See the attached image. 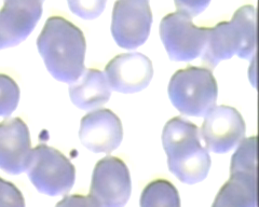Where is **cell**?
<instances>
[{
  "mask_svg": "<svg viewBox=\"0 0 259 207\" xmlns=\"http://www.w3.org/2000/svg\"><path fill=\"white\" fill-rule=\"evenodd\" d=\"M256 52V11L250 5L234 12L230 22H221L207 29V39L201 59L215 67L233 55L250 60Z\"/></svg>",
  "mask_w": 259,
  "mask_h": 207,
  "instance_id": "obj_3",
  "label": "cell"
},
{
  "mask_svg": "<svg viewBox=\"0 0 259 207\" xmlns=\"http://www.w3.org/2000/svg\"><path fill=\"white\" fill-rule=\"evenodd\" d=\"M152 24L149 0H117L112 10L111 35L125 50H134L147 40Z\"/></svg>",
  "mask_w": 259,
  "mask_h": 207,
  "instance_id": "obj_7",
  "label": "cell"
},
{
  "mask_svg": "<svg viewBox=\"0 0 259 207\" xmlns=\"http://www.w3.org/2000/svg\"><path fill=\"white\" fill-rule=\"evenodd\" d=\"M107 0H67L69 10L83 20L99 18L105 10Z\"/></svg>",
  "mask_w": 259,
  "mask_h": 207,
  "instance_id": "obj_18",
  "label": "cell"
},
{
  "mask_svg": "<svg viewBox=\"0 0 259 207\" xmlns=\"http://www.w3.org/2000/svg\"><path fill=\"white\" fill-rule=\"evenodd\" d=\"M245 122L236 108L217 106L206 114L200 135L207 151L227 153L245 138Z\"/></svg>",
  "mask_w": 259,
  "mask_h": 207,
  "instance_id": "obj_9",
  "label": "cell"
},
{
  "mask_svg": "<svg viewBox=\"0 0 259 207\" xmlns=\"http://www.w3.org/2000/svg\"><path fill=\"white\" fill-rule=\"evenodd\" d=\"M37 47L48 71L58 81L72 83L83 74L85 38L66 19L49 18L37 39Z\"/></svg>",
  "mask_w": 259,
  "mask_h": 207,
  "instance_id": "obj_1",
  "label": "cell"
},
{
  "mask_svg": "<svg viewBox=\"0 0 259 207\" xmlns=\"http://www.w3.org/2000/svg\"><path fill=\"white\" fill-rule=\"evenodd\" d=\"M40 0H0V50L20 44L42 15Z\"/></svg>",
  "mask_w": 259,
  "mask_h": 207,
  "instance_id": "obj_10",
  "label": "cell"
},
{
  "mask_svg": "<svg viewBox=\"0 0 259 207\" xmlns=\"http://www.w3.org/2000/svg\"><path fill=\"white\" fill-rule=\"evenodd\" d=\"M140 205L141 207H181V197L172 182L157 179L145 187Z\"/></svg>",
  "mask_w": 259,
  "mask_h": 207,
  "instance_id": "obj_16",
  "label": "cell"
},
{
  "mask_svg": "<svg viewBox=\"0 0 259 207\" xmlns=\"http://www.w3.org/2000/svg\"><path fill=\"white\" fill-rule=\"evenodd\" d=\"M40 2H41V3H44V2H45V0H40Z\"/></svg>",
  "mask_w": 259,
  "mask_h": 207,
  "instance_id": "obj_22",
  "label": "cell"
},
{
  "mask_svg": "<svg viewBox=\"0 0 259 207\" xmlns=\"http://www.w3.org/2000/svg\"><path fill=\"white\" fill-rule=\"evenodd\" d=\"M162 144L167 157V166L184 184L203 181L210 169V157L201 145L197 125L182 117L167 121L162 132Z\"/></svg>",
  "mask_w": 259,
  "mask_h": 207,
  "instance_id": "obj_2",
  "label": "cell"
},
{
  "mask_svg": "<svg viewBox=\"0 0 259 207\" xmlns=\"http://www.w3.org/2000/svg\"><path fill=\"white\" fill-rule=\"evenodd\" d=\"M256 173L230 171V178L217 193L212 207H256Z\"/></svg>",
  "mask_w": 259,
  "mask_h": 207,
  "instance_id": "obj_15",
  "label": "cell"
},
{
  "mask_svg": "<svg viewBox=\"0 0 259 207\" xmlns=\"http://www.w3.org/2000/svg\"><path fill=\"white\" fill-rule=\"evenodd\" d=\"M168 97L180 113L192 117H205L215 107L218 87L212 71L190 66L180 69L168 83Z\"/></svg>",
  "mask_w": 259,
  "mask_h": 207,
  "instance_id": "obj_4",
  "label": "cell"
},
{
  "mask_svg": "<svg viewBox=\"0 0 259 207\" xmlns=\"http://www.w3.org/2000/svg\"><path fill=\"white\" fill-rule=\"evenodd\" d=\"M31 150L28 126L21 118L0 123V170L10 175L27 171Z\"/></svg>",
  "mask_w": 259,
  "mask_h": 207,
  "instance_id": "obj_13",
  "label": "cell"
},
{
  "mask_svg": "<svg viewBox=\"0 0 259 207\" xmlns=\"http://www.w3.org/2000/svg\"><path fill=\"white\" fill-rule=\"evenodd\" d=\"M79 138L94 153H110L122 141V123L109 109L91 111L81 119Z\"/></svg>",
  "mask_w": 259,
  "mask_h": 207,
  "instance_id": "obj_12",
  "label": "cell"
},
{
  "mask_svg": "<svg viewBox=\"0 0 259 207\" xmlns=\"http://www.w3.org/2000/svg\"><path fill=\"white\" fill-rule=\"evenodd\" d=\"M76 81L69 86V96L76 107L89 110L109 100L111 89L103 71L87 69Z\"/></svg>",
  "mask_w": 259,
  "mask_h": 207,
  "instance_id": "obj_14",
  "label": "cell"
},
{
  "mask_svg": "<svg viewBox=\"0 0 259 207\" xmlns=\"http://www.w3.org/2000/svg\"><path fill=\"white\" fill-rule=\"evenodd\" d=\"M110 89L132 94L146 89L153 77L151 61L142 53H124L113 58L105 68Z\"/></svg>",
  "mask_w": 259,
  "mask_h": 207,
  "instance_id": "obj_11",
  "label": "cell"
},
{
  "mask_svg": "<svg viewBox=\"0 0 259 207\" xmlns=\"http://www.w3.org/2000/svg\"><path fill=\"white\" fill-rule=\"evenodd\" d=\"M210 0H174L177 12L184 13L190 18L197 17L208 7Z\"/></svg>",
  "mask_w": 259,
  "mask_h": 207,
  "instance_id": "obj_20",
  "label": "cell"
},
{
  "mask_svg": "<svg viewBox=\"0 0 259 207\" xmlns=\"http://www.w3.org/2000/svg\"><path fill=\"white\" fill-rule=\"evenodd\" d=\"M207 29L196 26L192 18L181 12L165 15L159 28L168 58L175 62H190L201 57L206 43Z\"/></svg>",
  "mask_w": 259,
  "mask_h": 207,
  "instance_id": "obj_6",
  "label": "cell"
},
{
  "mask_svg": "<svg viewBox=\"0 0 259 207\" xmlns=\"http://www.w3.org/2000/svg\"><path fill=\"white\" fill-rule=\"evenodd\" d=\"M131 175L115 157L102 159L94 167L90 195L100 207H124L131 196Z\"/></svg>",
  "mask_w": 259,
  "mask_h": 207,
  "instance_id": "obj_8",
  "label": "cell"
},
{
  "mask_svg": "<svg viewBox=\"0 0 259 207\" xmlns=\"http://www.w3.org/2000/svg\"><path fill=\"white\" fill-rule=\"evenodd\" d=\"M0 207H25V200L19 188L0 178Z\"/></svg>",
  "mask_w": 259,
  "mask_h": 207,
  "instance_id": "obj_19",
  "label": "cell"
},
{
  "mask_svg": "<svg viewBox=\"0 0 259 207\" xmlns=\"http://www.w3.org/2000/svg\"><path fill=\"white\" fill-rule=\"evenodd\" d=\"M55 207H100L90 195L71 194L65 196Z\"/></svg>",
  "mask_w": 259,
  "mask_h": 207,
  "instance_id": "obj_21",
  "label": "cell"
},
{
  "mask_svg": "<svg viewBox=\"0 0 259 207\" xmlns=\"http://www.w3.org/2000/svg\"><path fill=\"white\" fill-rule=\"evenodd\" d=\"M20 87L13 79L0 74V117H9L18 108Z\"/></svg>",
  "mask_w": 259,
  "mask_h": 207,
  "instance_id": "obj_17",
  "label": "cell"
},
{
  "mask_svg": "<svg viewBox=\"0 0 259 207\" xmlns=\"http://www.w3.org/2000/svg\"><path fill=\"white\" fill-rule=\"evenodd\" d=\"M27 175L40 193L50 196L67 193L76 180L74 164L61 151L45 144L31 150Z\"/></svg>",
  "mask_w": 259,
  "mask_h": 207,
  "instance_id": "obj_5",
  "label": "cell"
}]
</instances>
